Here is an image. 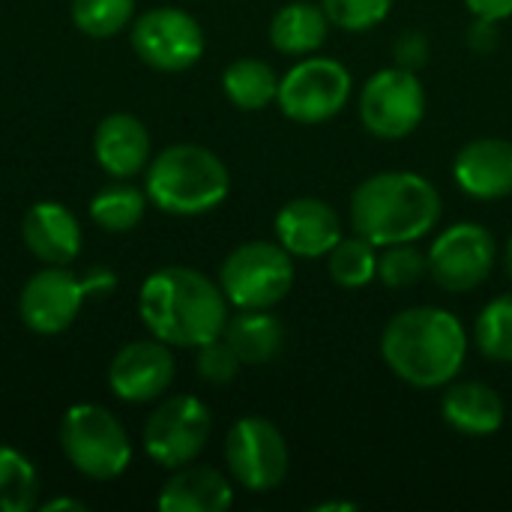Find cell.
Wrapping results in <instances>:
<instances>
[{"label": "cell", "instance_id": "36", "mask_svg": "<svg viewBox=\"0 0 512 512\" xmlns=\"http://www.w3.org/2000/svg\"><path fill=\"white\" fill-rule=\"evenodd\" d=\"M54 510H78L84 512L87 507L81 504V501H72V498H57V501H48L45 504V512H54Z\"/></svg>", "mask_w": 512, "mask_h": 512}, {"label": "cell", "instance_id": "23", "mask_svg": "<svg viewBox=\"0 0 512 512\" xmlns=\"http://www.w3.org/2000/svg\"><path fill=\"white\" fill-rule=\"evenodd\" d=\"M225 96L243 111H261L279 96V75L270 63L243 57L234 60L222 75Z\"/></svg>", "mask_w": 512, "mask_h": 512}, {"label": "cell", "instance_id": "32", "mask_svg": "<svg viewBox=\"0 0 512 512\" xmlns=\"http://www.w3.org/2000/svg\"><path fill=\"white\" fill-rule=\"evenodd\" d=\"M393 54H396V63L402 69H420L426 60H429V39L420 33V30H408L396 39L393 45Z\"/></svg>", "mask_w": 512, "mask_h": 512}, {"label": "cell", "instance_id": "37", "mask_svg": "<svg viewBox=\"0 0 512 512\" xmlns=\"http://www.w3.org/2000/svg\"><path fill=\"white\" fill-rule=\"evenodd\" d=\"M357 510V504H345V501H339V504H318L315 512H351Z\"/></svg>", "mask_w": 512, "mask_h": 512}, {"label": "cell", "instance_id": "2", "mask_svg": "<svg viewBox=\"0 0 512 512\" xmlns=\"http://www.w3.org/2000/svg\"><path fill=\"white\" fill-rule=\"evenodd\" d=\"M468 354L462 321L438 306L399 312L381 336V357L411 387L435 390L450 384Z\"/></svg>", "mask_w": 512, "mask_h": 512}, {"label": "cell", "instance_id": "26", "mask_svg": "<svg viewBox=\"0 0 512 512\" xmlns=\"http://www.w3.org/2000/svg\"><path fill=\"white\" fill-rule=\"evenodd\" d=\"M327 270L330 279L339 288H363L378 276V255H375V243H369L366 237H342L330 255H327Z\"/></svg>", "mask_w": 512, "mask_h": 512}, {"label": "cell", "instance_id": "38", "mask_svg": "<svg viewBox=\"0 0 512 512\" xmlns=\"http://www.w3.org/2000/svg\"><path fill=\"white\" fill-rule=\"evenodd\" d=\"M507 270H510V279H512V237H510V243H507Z\"/></svg>", "mask_w": 512, "mask_h": 512}, {"label": "cell", "instance_id": "3", "mask_svg": "<svg viewBox=\"0 0 512 512\" xmlns=\"http://www.w3.org/2000/svg\"><path fill=\"white\" fill-rule=\"evenodd\" d=\"M441 192L420 174L384 171L363 180L351 195V225L375 246L414 243L441 219Z\"/></svg>", "mask_w": 512, "mask_h": 512}, {"label": "cell", "instance_id": "12", "mask_svg": "<svg viewBox=\"0 0 512 512\" xmlns=\"http://www.w3.org/2000/svg\"><path fill=\"white\" fill-rule=\"evenodd\" d=\"M495 264V237L477 222L450 225L429 249V276L444 291H474Z\"/></svg>", "mask_w": 512, "mask_h": 512}, {"label": "cell", "instance_id": "35", "mask_svg": "<svg viewBox=\"0 0 512 512\" xmlns=\"http://www.w3.org/2000/svg\"><path fill=\"white\" fill-rule=\"evenodd\" d=\"M84 285H87V294H105V291H111L114 285H117V279H114V273L111 270H105V267H93V270H87V279H84Z\"/></svg>", "mask_w": 512, "mask_h": 512}, {"label": "cell", "instance_id": "7", "mask_svg": "<svg viewBox=\"0 0 512 512\" xmlns=\"http://www.w3.org/2000/svg\"><path fill=\"white\" fill-rule=\"evenodd\" d=\"M210 429H213V417L201 399L171 396L147 420L144 450L156 465L174 471L201 456V450L207 447Z\"/></svg>", "mask_w": 512, "mask_h": 512}, {"label": "cell", "instance_id": "13", "mask_svg": "<svg viewBox=\"0 0 512 512\" xmlns=\"http://www.w3.org/2000/svg\"><path fill=\"white\" fill-rule=\"evenodd\" d=\"M87 297L84 279H75L66 267L48 264L21 288V321L39 336H57L78 318Z\"/></svg>", "mask_w": 512, "mask_h": 512}, {"label": "cell", "instance_id": "10", "mask_svg": "<svg viewBox=\"0 0 512 512\" xmlns=\"http://www.w3.org/2000/svg\"><path fill=\"white\" fill-rule=\"evenodd\" d=\"M231 477L249 492H273L288 477V444L264 417H243L225 438Z\"/></svg>", "mask_w": 512, "mask_h": 512}, {"label": "cell", "instance_id": "9", "mask_svg": "<svg viewBox=\"0 0 512 512\" xmlns=\"http://www.w3.org/2000/svg\"><path fill=\"white\" fill-rule=\"evenodd\" d=\"M426 114V90L411 69H381L360 93L363 126L384 141H399L411 135Z\"/></svg>", "mask_w": 512, "mask_h": 512}, {"label": "cell", "instance_id": "31", "mask_svg": "<svg viewBox=\"0 0 512 512\" xmlns=\"http://www.w3.org/2000/svg\"><path fill=\"white\" fill-rule=\"evenodd\" d=\"M240 372V357L225 342V336L198 348V375L210 384H228Z\"/></svg>", "mask_w": 512, "mask_h": 512}, {"label": "cell", "instance_id": "15", "mask_svg": "<svg viewBox=\"0 0 512 512\" xmlns=\"http://www.w3.org/2000/svg\"><path fill=\"white\" fill-rule=\"evenodd\" d=\"M276 237L297 258H321L342 240V219L327 201L294 198L276 213Z\"/></svg>", "mask_w": 512, "mask_h": 512}, {"label": "cell", "instance_id": "24", "mask_svg": "<svg viewBox=\"0 0 512 512\" xmlns=\"http://www.w3.org/2000/svg\"><path fill=\"white\" fill-rule=\"evenodd\" d=\"M144 207H147V192H141L132 183H111L99 189L96 198L90 201V216L102 231L123 234L141 222Z\"/></svg>", "mask_w": 512, "mask_h": 512}, {"label": "cell", "instance_id": "1", "mask_svg": "<svg viewBox=\"0 0 512 512\" xmlns=\"http://www.w3.org/2000/svg\"><path fill=\"white\" fill-rule=\"evenodd\" d=\"M138 312L147 330L174 348H201L225 333L228 297L192 267H162L141 285Z\"/></svg>", "mask_w": 512, "mask_h": 512}, {"label": "cell", "instance_id": "5", "mask_svg": "<svg viewBox=\"0 0 512 512\" xmlns=\"http://www.w3.org/2000/svg\"><path fill=\"white\" fill-rule=\"evenodd\" d=\"M60 447L69 465L90 480H114L132 462L126 429L102 405H72L60 423Z\"/></svg>", "mask_w": 512, "mask_h": 512}, {"label": "cell", "instance_id": "18", "mask_svg": "<svg viewBox=\"0 0 512 512\" xmlns=\"http://www.w3.org/2000/svg\"><path fill=\"white\" fill-rule=\"evenodd\" d=\"M93 153L105 174L126 180L147 168L150 135L144 123L132 114H108L93 135Z\"/></svg>", "mask_w": 512, "mask_h": 512}, {"label": "cell", "instance_id": "20", "mask_svg": "<svg viewBox=\"0 0 512 512\" xmlns=\"http://www.w3.org/2000/svg\"><path fill=\"white\" fill-rule=\"evenodd\" d=\"M441 417L459 435L486 438V435H495L504 426V402L489 384L462 381V384H453L444 393Z\"/></svg>", "mask_w": 512, "mask_h": 512}, {"label": "cell", "instance_id": "25", "mask_svg": "<svg viewBox=\"0 0 512 512\" xmlns=\"http://www.w3.org/2000/svg\"><path fill=\"white\" fill-rule=\"evenodd\" d=\"M39 501V474L27 456L0 444V512H27Z\"/></svg>", "mask_w": 512, "mask_h": 512}, {"label": "cell", "instance_id": "14", "mask_svg": "<svg viewBox=\"0 0 512 512\" xmlns=\"http://www.w3.org/2000/svg\"><path fill=\"white\" fill-rule=\"evenodd\" d=\"M174 381V357L162 339L129 342L108 369V387L117 399L141 405L159 399Z\"/></svg>", "mask_w": 512, "mask_h": 512}, {"label": "cell", "instance_id": "29", "mask_svg": "<svg viewBox=\"0 0 512 512\" xmlns=\"http://www.w3.org/2000/svg\"><path fill=\"white\" fill-rule=\"evenodd\" d=\"M423 276H429V255L411 243L384 246V255H378V279L387 288H411Z\"/></svg>", "mask_w": 512, "mask_h": 512}, {"label": "cell", "instance_id": "22", "mask_svg": "<svg viewBox=\"0 0 512 512\" xmlns=\"http://www.w3.org/2000/svg\"><path fill=\"white\" fill-rule=\"evenodd\" d=\"M222 336L234 348L240 363H249V366L270 363L282 351V342H285V330L279 318H273L267 309H243L237 318H228Z\"/></svg>", "mask_w": 512, "mask_h": 512}, {"label": "cell", "instance_id": "4", "mask_svg": "<svg viewBox=\"0 0 512 512\" xmlns=\"http://www.w3.org/2000/svg\"><path fill=\"white\" fill-rule=\"evenodd\" d=\"M225 162L198 144H171L147 168V201L171 216H198L228 198Z\"/></svg>", "mask_w": 512, "mask_h": 512}, {"label": "cell", "instance_id": "8", "mask_svg": "<svg viewBox=\"0 0 512 512\" xmlns=\"http://www.w3.org/2000/svg\"><path fill=\"white\" fill-rule=\"evenodd\" d=\"M351 96V72L330 57H309L279 78V108L297 123H324L336 117Z\"/></svg>", "mask_w": 512, "mask_h": 512}, {"label": "cell", "instance_id": "30", "mask_svg": "<svg viewBox=\"0 0 512 512\" xmlns=\"http://www.w3.org/2000/svg\"><path fill=\"white\" fill-rule=\"evenodd\" d=\"M321 6L330 24L351 30V33H363L387 18L393 0H321Z\"/></svg>", "mask_w": 512, "mask_h": 512}, {"label": "cell", "instance_id": "28", "mask_svg": "<svg viewBox=\"0 0 512 512\" xmlns=\"http://www.w3.org/2000/svg\"><path fill=\"white\" fill-rule=\"evenodd\" d=\"M135 0H72V21L93 39H108L132 21Z\"/></svg>", "mask_w": 512, "mask_h": 512}, {"label": "cell", "instance_id": "19", "mask_svg": "<svg viewBox=\"0 0 512 512\" xmlns=\"http://www.w3.org/2000/svg\"><path fill=\"white\" fill-rule=\"evenodd\" d=\"M234 504V489L225 474L204 465L174 468L162 486L156 507L162 512H225Z\"/></svg>", "mask_w": 512, "mask_h": 512}, {"label": "cell", "instance_id": "16", "mask_svg": "<svg viewBox=\"0 0 512 512\" xmlns=\"http://www.w3.org/2000/svg\"><path fill=\"white\" fill-rule=\"evenodd\" d=\"M459 189L477 201H501L512 195V141L477 138L465 144L453 162Z\"/></svg>", "mask_w": 512, "mask_h": 512}, {"label": "cell", "instance_id": "34", "mask_svg": "<svg viewBox=\"0 0 512 512\" xmlns=\"http://www.w3.org/2000/svg\"><path fill=\"white\" fill-rule=\"evenodd\" d=\"M468 9L477 18H489V21H504L512 15V0H465Z\"/></svg>", "mask_w": 512, "mask_h": 512}, {"label": "cell", "instance_id": "17", "mask_svg": "<svg viewBox=\"0 0 512 512\" xmlns=\"http://www.w3.org/2000/svg\"><path fill=\"white\" fill-rule=\"evenodd\" d=\"M24 246L42 261L54 267H66L81 252V225L78 219L57 201H39L27 210L21 225Z\"/></svg>", "mask_w": 512, "mask_h": 512}, {"label": "cell", "instance_id": "33", "mask_svg": "<svg viewBox=\"0 0 512 512\" xmlns=\"http://www.w3.org/2000/svg\"><path fill=\"white\" fill-rule=\"evenodd\" d=\"M468 45L480 54H489L495 45H498V21H489V18H477L471 33H468Z\"/></svg>", "mask_w": 512, "mask_h": 512}, {"label": "cell", "instance_id": "6", "mask_svg": "<svg viewBox=\"0 0 512 512\" xmlns=\"http://www.w3.org/2000/svg\"><path fill=\"white\" fill-rule=\"evenodd\" d=\"M291 258L294 255L282 243H243L225 258L219 288L237 309H273L294 288Z\"/></svg>", "mask_w": 512, "mask_h": 512}, {"label": "cell", "instance_id": "27", "mask_svg": "<svg viewBox=\"0 0 512 512\" xmlns=\"http://www.w3.org/2000/svg\"><path fill=\"white\" fill-rule=\"evenodd\" d=\"M474 339L483 357L512 363V294L495 297L477 318Z\"/></svg>", "mask_w": 512, "mask_h": 512}, {"label": "cell", "instance_id": "21", "mask_svg": "<svg viewBox=\"0 0 512 512\" xmlns=\"http://www.w3.org/2000/svg\"><path fill=\"white\" fill-rule=\"evenodd\" d=\"M327 27H330V18L324 6L297 0L276 12L270 24V42L282 54H297V57L312 54L327 42Z\"/></svg>", "mask_w": 512, "mask_h": 512}, {"label": "cell", "instance_id": "11", "mask_svg": "<svg viewBox=\"0 0 512 512\" xmlns=\"http://www.w3.org/2000/svg\"><path fill=\"white\" fill-rule=\"evenodd\" d=\"M132 48L159 72H183L201 60L204 30L189 12L177 6H156L132 24Z\"/></svg>", "mask_w": 512, "mask_h": 512}]
</instances>
